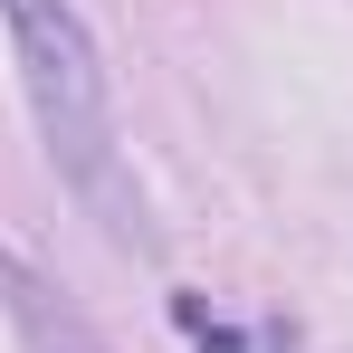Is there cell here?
<instances>
[{"mask_svg": "<svg viewBox=\"0 0 353 353\" xmlns=\"http://www.w3.org/2000/svg\"><path fill=\"white\" fill-rule=\"evenodd\" d=\"M0 29H10V58H19V86H29V115H39V143L67 172V191L124 239L143 248V201L124 181V143H115V96H105V58L86 39V19L67 0H0Z\"/></svg>", "mask_w": 353, "mask_h": 353, "instance_id": "cell-1", "label": "cell"}, {"mask_svg": "<svg viewBox=\"0 0 353 353\" xmlns=\"http://www.w3.org/2000/svg\"><path fill=\"white\" fill-rule=\"evenodd\" d=\"M0 287H10V305H19V315H29V334H39V344L48 353H96V334H86V325H67V305H58V325H48V305H39V277H29V268H19V258H10V268H0Z\"/></svg>", "mask_w": 353, "mask_h": 353, "instance_id": "cell-2", "label": "cell"}]
</instances>
